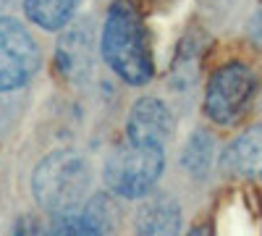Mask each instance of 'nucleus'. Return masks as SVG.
Masks as SVG:
<instances>
[{
    "label": "nucleus",
    "mask_w": 262,
    "mask_h": 236,
    "mask_svg": "<svg viewBox=\"0 0 262 236\" xmlns=\"http://www.w3.org/2000/svg\"><path fill=\"white\" fill-rule=\"evenodd\" d=\"M212 155H215V142L207 132L200 128V132H194L189 137V142L184 147V155H181V163L194 179H202L212 165Z\"/></svg>",
    "instance_id": "nucleus-11"
},
{
    "label": "nucleus",
    "mask_w": 262,
    "mask_h": 236,
    "mask_svg": "<svg viewBox=\"0 0 262 236\" xmlns=\"http://www.w3.org/2000/svg\"><path fill=\"white\" fill-rule=\"evenodd\" d=\"M48 236H102V228L97 223H92L84 212L81 216L71 212V216H58L55 223L50 226Z\"/></svg>",
    "instance_id": "nucleus-12"
},
{
    "label": "nucleus",
    "mask_w": 262,
    "mask_h": 236,
    "mask_svg": "<svg viewBox=\"0 0 262 236\" xmlns=\"http://www.w3.org/2000/svg\"><path fill=\"white\" fill-rule=\"evenodd\" d=\"M165 165L163 144H142L126 139L105 160V184L116 197L137 200L152 191Z\"/></svg>",
    "instance_id": "nucleus-3"
},
{
    "label": "nucleus",
    "mask_w": 262,
    "mask_h": 236,
    "mask_svg": "<svg viewBox=\"0 0 262 236\" xmlns=\"http://www.w3.org/2000/svg\"><path fill=\"white\" fill-rule=\"evenodd\" d=\"M189 236H210V231H207L205 226H194V228L189 231Z\"/></svg>",
    "instance_id": "nucleus-13"
},
{
    "label": "nucleus",
    "mask_w": 262,
    "mask_h": 236,
    "mask_svg": "<svg viewBox=\"0 0 262 236\" xmlns=\"http://www.w3.org/2000/svg\"><path fill=\"white\" fill-rule=\"evenodd\" d=\"M55 63L63 79L81 84L95 71V32L90 18H79L63 29L55 48Z\"/></svg>",
    "instance_id": "nucleus-6"
},
{
    "label": "nucleus",
    "mask_w": 262,
    "mask_h": 236,
    "mask_svg": "<svg viewBox=\"0 0 262 236\" xmlns=\"http://www.w3.org/2000/svg\"><path fill=\"white\" fill-rule=\"evenodd\" d=\"M92 174L86 160L74 149H55L32 174V191L37 205L53 218L76 212L90 197Z\"/></svg>",
    "instance_id": "nucleus-2"
},
{
    "label": "nucleus",
    "mask_w": 262,
    "mask_h": 236,
    "mask_svg": "<svg viewBox=\"0 0 262 236\" xmlns=\"http://www.w3.org/2000/svg\"><path fill=\"white\" fill-rule=\"evenodd\" d=\"M79 0H24V11L32 18V24L42 29H63L74 18Z\"/></svg>",
    "instance_id": "nucleus-10"
},
{
    "label": "nucleus",
    "mask_w": 262,
    "mask_h": 236,
    "mask_svg": "<svg viewBox=\"0 0 262 236\" xmlns=\"http://www.w3.org/2000/svg\"><path fill=\"white\" fill-rule=\"evenodd\" d=\"M254 97V74L244 63H226L207 81L205 113L221 126H233Z\"/></svg>",
    "instance_id": "nucleus-4"
},
{
    "label": "nucleus",
    "mask_w": 262,
    "mask_h": 236,
    "mask_svg": "<svg viewBox=\"0 0 262 236\" xmlns=\"http://www.w3.org/2000/svg\"><path fill=\"white\" fill-rule=\"evenodd\" d=\"M100 50H102L105 63L126 84L142 87V84L152 79L155 69H152L147 29L142 24L139 11L131 3H126V0H118L107 11Z\"/></svg>",
    "instance_id": "nucleus-1"
},
{
    "label": "nucleus",
    "mask_w": 262,
    "mask_h": 236,
    "mask_svg": "<svg viewBox=\"0 0 262 236\" xmlns=\"http://www.w3.org/2000/svg\"><path fill=\"white\" fill-rule=\"evenodd\" d=\"M39 50L16 18H0V92L18 90L37 74Z\"/></svg>",
    "instance_id": "nucleus-5"
},
{
    "label": "nucleus",
    "mask_w": 262,
    "mask_h": 236,
    "mask_svg": "<svg viewBox=\"0 0 262 236\" xmlns=\"http://www.w3.org/2000/svg\"><path fill=\"white\" fill-rule=\"evenodd\" d=\"M181 207L170 195H152L137 216V236H179Z\"/></svg>",
    "instance_id": "nucleus-9"
},
{
    "label": "nucleus",
    "mask_w": 262,
    "mask_h": 236,
    "mask_svg": "<svg viewBox=\"0 0 262 236\" xmlns=\"http://www.w3.org/2000/svg\"><path fill=\"white\" fill-rule=\"evenodd\" d=\"M221 168L228 176L262 179V123L236 137L221 155Z\"/></svg>",
    "instance_id": "nucleus-8"
},
{
    "label": "nucleus",
    "mask_w": 262,
    "mask_h": 236,
    "mask_svg": "<svg viewBox=\"0 0 262 236\" xmlns=\"http://www.w3.org/2000/svg\"><path fill=\"white\" fill-rule=\"evenodd\" d=\"M128 139L142 144H165L173 132V116L168 105L158 97H142L134 102L128 116Z\"/></svg>",
    "instance_id": "nucleus-7"
}]
</instances>
